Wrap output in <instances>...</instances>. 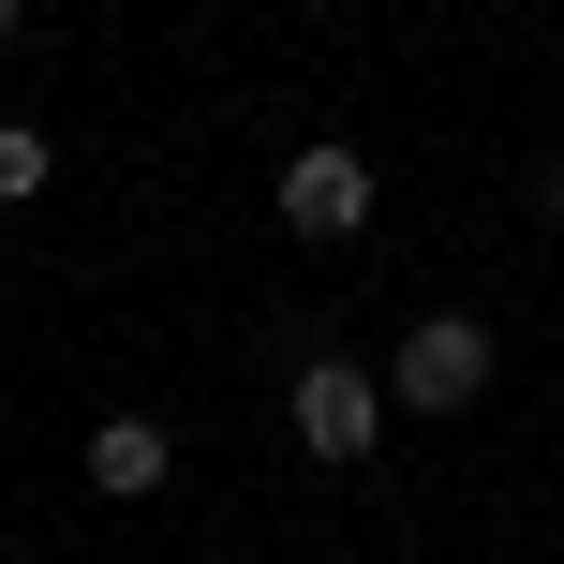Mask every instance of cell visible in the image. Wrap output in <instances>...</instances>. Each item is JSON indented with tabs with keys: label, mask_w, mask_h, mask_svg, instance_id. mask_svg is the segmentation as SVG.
Listing matches in <instances>:
<instances>
[{
	"label": "cell",
	"mask_w": 564,
	"mask_h": 564,
	"mask_svg": "<svg viewBox=\"0 0 564 564\" xmlns=\"http://www.w3.org/2000/svg\"><path fill=\"white\" fill-rule=\"evenodd\" d=\"M282 416H297V446H312V460H371V446H387V371L312 357L297 387H282Z\"/></svg>",
	"instance_id": "6da1fadb"
},
{
	"label": "cell",
	"mask_w": 564,
	"mask_h": 564,
	"mask_svg": "<svg viewBox=\"0 0 564 564\" xmlns=\"http://www.w3.org/2000/svg\"><path fill=\"white\" fill-rule=\"evenodd\" d=\"M387 401H416V416H460V401H490V327H476V312H431V327H401Z\"/></svg>",
	"instance_id": "7a4b0ae2"
},
{
	"label": "cell",
	"mask_w": 564,
	"mask_h": 564,
	"mask_svg": "<svg viewBox=\"0 0 564 564\" xmlns=\"http://www.w3.org/2000/svg\"><path fill=\"white\" fill-rule=\"evenodd\" d=\"M268 208H282V238H357V224H371V164H357L341 134H312L297 164H282Z\"/></svg>",
	"instance_id": "3957f363"
},
{
	"label": "cell",
	"mask_w": 564,
	"mask_h": 564,
	"mask_svg": "<svg viewBox=\"0 0 564 564\" xmlns=\"http://www.w3.org/2000/svg\"><path fill=\"white\" fill-rule=\"evenodd\" d=\"M164 476H178V431L164 416H105V431H89V490H105V506H149Z\"/></svg>",
	"instance_id": "277c9868"
},
{
	"label": "cell",
	"mask_w": 564,
	"mask_h": 564,
	"mask_svg": "<svg viewBox=\"0 0 564 564\" xmlns=\"http://www.w3.org/2000/svg\"><path fill=\"white\" fill-rule=\"evenodd\" d=\"M45 194V134H30V119H0V208H30Z\"/></svg>",
	"instance_id": "5b68a950"
},
{
	"label": "cell",
	"mask_w": 564,
	"mask_h": 564,
	"mask_svg": "<svg viewBox=\"0 0 564 564\" xmlns=\"http://www.w3.org/2000/svg\"><path fill=\"white\" fill-rule=\"evenodd\" d=\"M15 45H30V0H0V59H15Z\"/></svg>",
	"instance_id": "8992f818"
},
{
	"label": "cell",
	"mask_w": 564,
	"mask_h": 564,
	"mask_svg": "<svg viewBox=\"0 0 564 564\" xmlns=\"http://www.w3.org/2000/svg\"><path fill=\"white\" fill-rule=\"evenodd\" d=\"M535 208H550V224H564V164H550V194H535Z\"/></svg>",
	"instance_id": "52a82bcc"
},
{
	"label": "cell",
	"mask_w": 564,
	"mask_h": 564,
	"mask_svg": "<svg viewBox=\"0 0 564 564\" xmlns=\"http://www.w3.org/2000/svg\"><path fill=\"white\" fill-rule=\"evenodd\" d=\"M312 15H341V0H312Z\"/></svg>",
	"instance_id": "ba28073f"
}]
</instances>
